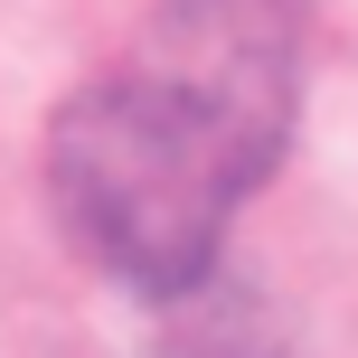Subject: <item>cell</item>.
<instances>
[{"mask_svg":"<svg viewBox=\"0 0 358 358\" xmlns=\"http://www.w3.org/2000/svg\"><path fill=\"white\" fill-rule=\"evenodd\" d=\"M292 19L273 0H161L132 48L57 113L48 198L66 236L132 292L208 273L227 217L283 161Z\"/></svg>","mask_w":358,"mask_h":358,"instance_id":"cell-1","label":"cell"}]
</instances>
